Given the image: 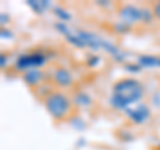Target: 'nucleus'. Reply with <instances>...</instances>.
I'll return each mask as SVG.
<instances>
[{
  "label": "nucleus",
  "mask_w": 160,
  "mask_h": 150,
  "mask_svg": "<svg viewBox=\"0 0 160 150\" xmlns=\"http://www.w3.org/2000/svg\"><path fill=\"white\" fill-rule=\"evenodd\" d=\"M152 13H153V16L156 18L158 20H160V2H158V3L153 4V7H152Z\"/></svg>",
  "instance_id": "nucleus-9"
},
{
  "label": "nucleus",
  "mask_w": 160,
  "mask_h": 150,
  "mask_svg": "<svg viewBox=\"0 0 160 150\" xmlns=\"http://www.w3.org/2000/svg\"><path fill=\"white\" fill-rule=\"evenodd\" d=\"M44 79H46V74L42 70H29V71L23 72V81L32 88L39 87Z\"/></svg>",
  "instance_id": "nucleus-7"
},
{
  "label": "nucleus",
  "mask_w": 160,
  "mask_h": 150,
  "mask_svg": "<svg viewBox=\"0 0 160 150\" xmlns=\"http://www.w3.org/2000/svg\"><path fill=\"white\" fill-rule=\"evenodd\" d=\"M139 66L142 67H160V56L142 55L139 58Z\"/></svg>",
  "instance_id": "nucleus-8"
},
{
  "label": "nucleus",
  "mask_w": 160,
  "mask_h": 150,
  "mask_svg": "<svg viewBox=\"0 0 160 150\" xmlns=\"http://www.w3.org/2000/svg\"><path fill=\"white\" fill-rule=\"evenodd\" d=\"M47 56L40 51H33V52H27L23 54L16 59L15 62V68L22 72L29 71V70H39L46 64Z\"/></svg>",
  "instance_id": "nucleus-3"
},
{
  "label": "nucleus",
  "mask_w": 160,
  "mask_h": 150,
  "mask_svg": "<svg viewBox=\"0 0 160 150\" xmlns=\"http://www.w3.org/2000/svg\"><path fill=\"white\" fill-rule=\"evenodd\" d=\"M44 109L55 121H64L71 117L73 111V103L67 94L60 90H52L47 93L43 99Z\"/></svg>",
  "instance_id": "nucleus-2"
},
{
  "label": "nucleus",
  "mask_w": 160,
  "mask_h": 150,
  "mask_svg": "<svg viewBox=\"0 0 160 150\" xmlns=\"http://www.w3.org/2000/svg\"><path fill=\"white\" fill-rule=\"evenodd\" d=\"M51 78H52L53 83L56 84V86H59V87H68V86H71V84L73 83L72 72L69 71L68 68L62 67V66H59V67H56L53 70Z\"/></svg>",
  "instance_id": "nucleus-5"
},
{
  "label": "nucleus",
  "mask_w": 160,
  "mask_h": 150,
  "mask_svg": "<svg viewBox=\"0 0 160 150\" xmlns=\"http://www.w3.org/2000/svg\"><path fill=\"white\" fill-rule=\"evenodd\" d=\"M144 94V84L136 78H120L112 86L109 102L116 110H128V106L140 102Z\"/></svg>",
  "instance_id": "nucleus-1"
},
{
  "label": "nucleus",
  "mask_w": 160,
  "mask_h": 150,
  "mask_svg": "<svg viewBox=\"0 0 160 150\" xmlns=\"http://www.w3.org/2000/svg\"><path fill=\"white\" fill-rule=\"evenodd\" d=\"M126 111L128 114V118L136 125L146 123L149 119V117H151V110H149L147 104H139V106L133 109H128Z\"/></svg>",
  "instance_id": "nucleus-6"
},
{
  "label": "nucleus",
  "mask_w": 160,
  "mask_h": 150,
  "mask_svg": "<svg viewBox=\"0 0 160 150\" xmlns=\"http://www.w3.org/2000/svg\"><path fill=\"white\" fill-rule=\"evenodd\" d=\"M120 19L123 20V23L126 24H133L138 22H148L149 19L153 16L152 12H149L148 9L139 8L132 4H126L120 9Z\"/></svg>",
  "instance_id": "nucleus-4"
}]
</instances>
